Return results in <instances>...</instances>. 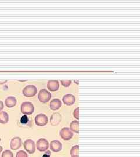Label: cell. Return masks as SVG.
I'll use <instances>...</instances> for the list:
<instances>
[{"mask_svg":"<svg viewBox=\"0 0 140 157\" xmlns=\"http://www.w3.org/2000/svg\"><path fill=\"white\" fill-rule=\"evenodd\" d=\"M21 111L24 115H32L34 111V107L30 102L25 101L22 103L21 105Z\"/></svg>","mask_w":140,"mask_h":157,"instance_id":"cell-1","label":"cell"},{"mask_svg":"<svg viewBox=\"0 0 140 157\" xmlns=\"http://www.w3.org/2000/svg\"><path fill=\"white\" fill-rule=\"evenodd\" d=\"M51 98V94L45 89L40 90L38 93V99L40 102L46 104L50 101Z\"/></svg>","mask_w":140,"mask_h":157,"instance_id":"cell-2","label":"cell"},{"mask_svg":"<svg viewBox=\"0 0 140 157\" xmlns=\"http://www.w3.org/2000/svg\"><path fill=\"white\" fill-rule=\"evenodd\" d=\"M38 93L37 87L32 84L26 86L22 90V93L25 97H33Z\"/></svg>","mask_w":140,"mask_h":157,"instance_id":"cell-3","label":"cell"},{"mask_svg":"<svg viewBox=\"0 0 140 157\" xmlns=\"http://www.w3.org/2000/svg\"><path fill=\"white\" fill-rule=\"evenodd\" d=\"M23 147L25 150L28 152L29 154H32L34 153L36 150L35 143L34 141L31 139H28L24 141Z\"/></svg>","mask_w":140,"mask_h":157,"instance_id":"cell-4","label":"cell"},{"mask_svg":"<svg viewBox=\"0 0 140 157\" xmlns=\"http://www.w3.org/2000/svg\"><path fill=\"white\" fill-rule=\"evenodd\" d=\"M34 121L37 126H45L48 123V117L45 114L40 113L36 116Z\"/></svg>","mask_w":140,"mask_h":157,"instance_id":"cell-5","label":"cell"},{"mask_svg":"<svg viewBox=\"0 0 140 157\" xmlns=\"http://www.w3.org/2000/svg\"><path fill=\"white\" fill-rule=\"evenodd\" d=\"M36 147L40 152L46 151L49 147V141L45 139H39L37 141Z\"/></svg>","mask_w":140,"mask_h":157,"instance_id":"cell-6","label":"cell"},{"mask_svg":"<svg viewBox=\"0 0 140 157\" xmlns=\"http://www.w3.org/2000/svg\"><path fill=\"white\" fill-rule=\"evenodd\" d=\"M72 131L68 128H64L60 131V136L64 140H70L73 137Z\"/></svg>","mask_w":140,"mask_h":157,"instance_id":"cell-7","label":"cell"},{"mask_svg":"<svg viewBox=\"0 0 140 157\" xmlns=\"http://www.w3.org/2000/svg\"><path fill=\"white\" fill-rule=\"evenodd\" d=\"M22 146V139L19 137H14L10 143V148L12 150H17Z\"/></svg>","mask_w":140,"mask_h":157,"instance_id":"cell-8","label":"cell"},{"mask_svg":"<svg viewBox=\"0 0 140 157\" xmlns=\"http://www.w3.org/2000/svg\"><path fill=\"white\" fill-rule=\"evenodd\" d=\"M62 100L64 104L67 105L68 106H71L75 102L76 99L75 96L72 94H67L64 95Z\"/></svg>","mask_w":140,"mask_h":157,"instance_id":"cell-9","label":"cell"},{"mask_svg":"<svg viewBox=\"0 0 140 157\" xmlns=\"http://www.w3.org/2000/svg\"><path fill=\"white\" fill-rule=\"evenodd\" d=\"M62 115L59 112H54L50 118V124L52 126H57L62 121Z\"/></svg>","mask_w":140,"mask_h":157,"instance_id":"cell-10","label":"cell"},{"mask_svg":"<svg viewBox=\"0 0 140 157\" xmlns=\"http://www.w3.org/2000/svg\"><path fill=\"white\" fill-rule=\"evenodd\" d=\"M60 84L58 80H49L47 83V89L51 92L56 91L59 89Z\"/></svg>","mask_w":140,"mask_h":157,"instance_id":"cell-11","label":"cell"},{"mask_svg":"<svg viewBox=\"0 0 140 157\" xmlns=\"http://www.w3.org/2000/svg\"><path fill=\"white\" fill-rule=\"evenodd\" d=\"M62 149V144L60 141L53 140L50 143V150L54 152L60 151Z\"/></svg>","mask_w":140,"mask_h":157,"instance_id":"cell-12","label":"cell"},{"mask_svg":"<svg viewBox=\"0 0 140 157\" xmlns=\"http://www.w3.org/2000/svg\"><path fill=\"white\" fill-rule=\"evenodd\" d=\"M62 101L58 98H54L50 101V108L53 111H57L62 107Z\"/></svg>","mask_w":140,"mask_h":157,"instance_id":"cell-13","label":"cell"},{"mask_svg":"<svg viewBox=\"0 0 140 157\" xmlns=\"http://www.w3.org/2000/svg\"><path fill=\"white\" fill-rule=\"evenodd\" d=\"M17 102V99L15 97H8L5 100V105L8 108H12L16 105Z\"/></svg>","mask_w":140,"mask_h":157,"instance_id":"cell-14","label":"cell"},{"mask_svg":"<svg viewBox=\"0 0 140 157\" xmlns=\"http://www.w3.org/2000/svg\"><path fill=\"white\" fill-rule=\"evenodd\" d=\"M9 121V115L5 111L0 112V124H6Z\"/></svg>","mask_w":140,"mask_h":157,"instance_id":"cell-15","label":"cell"},{"mask_svg":"<svg viewBox=\"0 0 140 157\" xmlns=\"http://www.w3.org/2000/svg\"><path fill=\"white\" fill-rule=\"evenodd\" d=\"M70 130L76 133H79L78 121H73L70 124Z\"/></svg>","mask_w":140,"mask_h":157,"instance_id":"cell-16","label":"cell"},{"mask_svg":"<svg viewBox=\"0 0 140 157\" xmlns=\"http://www.w3.org/2000/svg\"><path fill=\"white\" fill-rule=\"evenodd\" d=\"M78 150V145L73 146L70 150V154L71 157H79Z\"/></svg>","mask_w":140,"mask_h":157,"instance_id":"cell-17","label":"cell"},{"mask_svg":"<svg viewBox=\"0 0 140 157\" xmlns=\"http://www.w3.org/2000/svg\"><path fill=\"white\" fill-rule=\"evenodd\" d=\"M1 157H14V154L11 151L6 150L2 152Z\"/></svg>","mask_w":140,"mask_h":157,"instance_id":"cell-18","label":"cell"},{"mask_svg":"<svg viewBox=\"0 0 140 157\" xmlns=\"http://www.w3.org/2000/svg\"><path fill=\"white\" fill-rule=\"evenodd\" d=\"M16 157H28L27 153L23 150L17 152Z\"/></svg>","mask_w":140,"mask_h":157,"instance_id":"cell-19","label":"cell"},{"mask_svg":"<svg viewBox=\"0 0 140 157\" xmlns=\"http://www.w3.org/2000/svg\"><path fill=\"white\" fill-rule=\"evenodd\" d=\"M71 80H61V84L64 87H68L71 84Z\"/></svg>","mask_w":140,"mask_h":157,"instance_id":"cell-20","label":"cell"},{"mask_svg":"<svg viewBox=\"0 0 140 157\" xmlns=\"http://www.w3.org/2000/svg\"><path fill=\"white\" fill-rule=\"evenodd\" d=\"M73 115L74 117L77 119V120L79 119V107H77L76 109H74V112H73Z\"/></svg>","mask_w":140,"mask_h":157,"instance_id":"cell-21","label":"cell"},{"mask_svg":"<svg viewBox=\"0 0 140 157\" xmlns=\"http://www.w3.org/2000/svg\"><path fill=\"white\" fill-rule=\"evenodd\" d=\"M28 121V118L27 116L25 115L21 118V122L22 124H26Z\"/></svg>","mask_w":140,"mask_h":157,"instance_id":"cell-22","label":"cell"},{"mask_svg":"<svg viewBox=\"0 0 140 157\" xmlns=\"http://www.w3.org/2000/svg\"><path fill=\"white\" fill-rule=\"evenodd\" d=\"M50 151L47 150V151L45 153V154L43 155V157H50Z\"/></svg>","mask_w":140,"mask_h":157,"instance_id":"cell-23","label":"cell"},{"mask_svg":"<svg viewBox=\"0 0 140 157\" xmlns=\"http://www.w3.org/2000/svg\"><path fill=\"white\" fill-rule=\"evenodd\" d=\"M4 108V103L2 101H0V112Z\"/></svg>","mask_w":140,"mask_h":157,"instance_id":"cell-24","label":"cell"},{"mask_svg":"<svg viewBox=\"0 0 140 157\" xmlns=\"http://www.w3.org/2000/svg\"><path fill=\"white\" fill-rule=\"evenodd\" d=\"M2 150H3V148H2V146H0V154H1V152H2Z\"/></svg>","mask_w":140,"mask_h":157,"instance_id":"cell-25","label":"cell"}]
</instances>
